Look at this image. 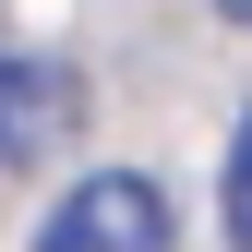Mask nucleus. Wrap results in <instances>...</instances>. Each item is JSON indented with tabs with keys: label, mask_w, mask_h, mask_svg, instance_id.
<instances>
[{
	"label": "nucleus",
	"mask_w": 252,
	"mask_h": 252,
	"mask_svg": "<svg viewBox=\"0 0 252 252\" xmlns=\"http://www.w3.org/2000/svg\"><path fill=\"white\" fill-rule=\"evenodd\" d=\"M168 240H180V216H168V192H156L144 168L72 180V192L48 204V228H36V252H168Z\"/></svg>",
	"instance_id": "1"
},
{
	"label": "nucleus",
	"mask_w": 252,
	"mask_h": 252,
	"mask_svg": "<svg viewBox=\"0 0 252 252\" xmlns=\"http://www.w3.org/2000/svg\"><path fill=\"white\" fill-rule=\"evenodd\" d=\"M72 120H84V84L60 72V60L0 48V168H36V156H60V144H72Z\"/></svg>",
	"instance_id": "2"
},
{
	"label": "nucleus",
	"mask_w": 252,
	"mask_h": 252,
	"mask_svg": "<svg viewBox=\"0 0 252 252\" xmlns=\"http://www.w3.org/2000/svg\"><path fill=\"white\" fill-rule=\"evenodd\" d=\"M228 240L252 252V120L228 132Z\"/></svg>",
	"instance_id": "3"
},
{
	"label": "nucleus",
	"mask_w": 252,
	"mask_h": 252,
	"mask_svg": "<svg viewBox=\"0 0 252 252\" xmlns=\"http://www.w3.org/2000/svg\"><path fill=\"white\" fill-rule=\"evenodd\" d=\"M216 12H228V24H240V36H252V0H216Z\"/></svg>",
	"instance_id": "4"
}]
</instances>
